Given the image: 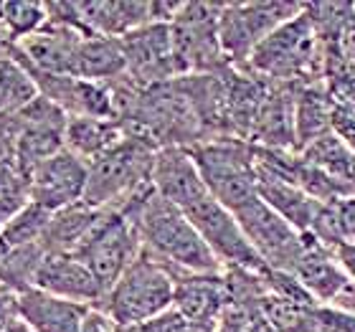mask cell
Here are the masks:
<instances>
[{
  "mask_svg": "<svg viewBox=\"0 0 355 332\" xmlns=\"http://www.w3.org/2000/svg\"><path fill=\"white\" fill-rule=\"evenodd\" d=\"M36 289L89 307H99L104 299L102 284L74 254H46L36 274Z\"/></svg>",
  "mask_w": 355,
  "mask_h": 332,
  "instance_id": "cell-18",
  "label": "cell"
},
{
  "mask_svg": "<svg viewBox=\"0 0 355 332\" xmlns=\"http://www.w3.org/2000/svg\"><path fill=\"white\" fill-rule=\"evenodd\" d=\"M304 13L310 15L312 26L320 33L325 49H340L343 38L355 26V3H304Z\"/></svg>",
  "mask_w": 355,
  "mask_h": 332,
  "instance_id": "cell-28",
  "label": "cell"
},
{
  "mask_svg": "<svg viewBox=\"0 0 355 332\" xmlns=\"http://www.w3.org/2000/svg\"><path fill=\"white\" fill-rule=\"evenodd\" d=\"M49 21L71 26L87 36L122 38L130 30L153 23V3L140 0H67L46 3Z\"/></svg>",
  "mask_w": 355,
  "mask_h": 332,
  "instance_id": "cell-11",
  "label": "cell"
},
{
  "mask_svg": "<svg viewBox=\"0 0 355 332\" xmlns=\"http://www.w3.org/2000/svg\"><path fill=\"white\" fill-rule=\"evenodd\" d=\"M46 259V249L41 244H26L8 249L6 259L0 261V284L13 295H23L36 287V274Z\"/></svg>",
  "mask_w": 355,
  "mask_h": 332,
  "instance_id": "cell-27",
  "label": "cell"
},
{
  "mask_svg": "<svg viewBox=\"0 0 355 332\" xmlns=\"http://www.w3.org/2000/svg\"><path fill=\"white\" fill-rule=\"evenodd\" d=\"M188 152L211 195L226 211L236 213L239 208H244L259 195L257 193V160H254V148L249 142L221 137V140L203 142Z\"/></svg>",
  "mask_w": 355,
  "mask_h": 332,
  "instance_id": "cell-5",
  "label": "cell"
},
{
  "mask_svg": "<svg viewBox=\"0 0 355 332\" xmlns=\"http://www.w3.org/2000/svg\"><path fill=\"white\" fill-rule=\"evenodd\" d=\"M127 64V79L137 87L173 82L180 76L173 51L171 23H145L119 38Z\"/></svg>",
  "mask_w": 355,
  "mask_h": 332,
  "instance_id": "cell-13",
  "label": "cell"
},
{
  "mask_svg": "<svg viewBox=\"0 0 355 332\" xmlns=\"http://www.w3.org/2000/svg\"><path fill=\"white\" fill-rule=\"evenodd\" d=\"M51 221V211L41 208L38 203H26V206L13 216V221L3 229V241H6L10 249L15 246H26V244H38L46 234V226Z\"/></svg>",
  "mask_w": 355,
  "mask_h": 332,
  "instance_id": "cell-31",
  "label": "cell"
},
{
  "mask_svg": "<svg viewBox=\"0 0 355 332\" xmlns=\"http://www.w3.org/2000/svg\"><path fill=\"white\" fill-rule=\"evenodd\" d=\"M223 3L193 0L183 3L171 23L173 51H175L180 76L216 74L229 67L218 41V21Z\"/></svg>",
  "mask_w": 355,
  "mask_h": 332,
  "instance_id": "cell-7",
  "label": "cell"
},
{
  "mask_svg": "<svg viewBox=\"0 0 355 332\" xmlns=\"http://www.w3.org/2000/svg\"><path fill=\"white\" fill-rule=\"evenodd\" d=\"M15 122H18V132H15L10 160L18 165L23 175L31 177L38 165L67 148L64 134H67L69 117L56 104L38 94L21 112H15Z\"/></svg>",
  "mask_w": 355,
  "mask_h": 332,
  "instance_id": "cell-12",
  "label": "cell"
},
{
  "mask_svg": "<svg viewBox=\"0 0 355 332\" xmlns=\"http://www.w3.org/2000/svg\"><path fill=\"white\" fill-rule=\"evenodd\" d=\"M300 155L310 165L320 168L338 183L348 185L355 193V150L348 148L338 134H325L318 142H312L310 148H304Z\"/></svg>",
  "mask_w": 355,
  "mask_h": 332,
  "instance_id": "cell-26",
  "label": "cell"
},
{
  "mask_svg": "<svg viewBox=\"0 0 355 332\" xmlns=\"http://www.w3.org/2000/svg\"><path fill=\"white\" fill-rule=\"evenodd\" d=\"M89 312V304L69 302L36 287L18 295V317L33 332H84Z\"/></svg>",
  "mask_w": 355,
  "mask_h": 332,
  "instance_id": "cell-19",
  "label": "cell"
},
{
  "mask_svg": "<svg viewBox=\"0 0 355 332\" xmlns=\"http://www.w3.org/2000/svg\"><path fill=\"white\" fill-rule=\"evenodd\" d=\"M117 213L125 216L137 229L142 249L153 254L157 261L185 269V272H223V264L216 259L214 251L208 249L198 231L193 229V223L185 218L183 211L173 206L171 200H165L155 191V185L142 191L140 195H135Z\"/></svg>",
  "mask_w": 355,
  "mask_h": 332,
  "instance_id": "cell-1",
  "label": "cell"
},
{
  "mask_svg": "<svg viewBox=\"0 0 355 332\" xmlns=\"http://www.w3.org/2000/svg\"><path fill=\"white\" fill-rule=\"evenodd\" d=\"M28 203V198H0V234L8 223L13 221V216Z\"/></svg>",
  "mask_w": 355,
  "mask_h": 332,
  "instance_id": "cell-38",
  "label": "cell"
},
{
  "mask_svg": "<svg viewBox=\"0 0 355 332\" xmlns=\"http://www.w3.org/2000/svg\"><path fill=\"white\" fill-rule=\"evenodd\" d=\"M125 127L117 119H96V117H69L67 122V150L82 157L84 163H92L107 150H112L122 137H125Z\"/></svg>",
  "mask_w": 355,
  "mask_h": 332,
  "instance_id": "cell-24",
  "label": "cell"
},
{
  "mask_svg": "<svg viewBox=\"0 0 355 332\" xmlns=\"http://www.w3.org/2000/svg\"><path fill=\"white\" fill-rule=\"evenodd\" d=\"M119 332H216V325H206V322H188L183 315H178L175 310L163 312L160 317L148 320L142 325H135L130 330Z\"/></svg>",
  "mask_w": 355,
  "mask_h": 332,
  "instance_id": "cell-33",
  "label": "cell"
},
{
  "mask_svg": "<svg viewBox=\"0 0 355 332\" xmlns=\"http://www.w3.org/2000/svg\"><path fill=\"white\" fill-rule=\"evenodd\" d=\"M333 256L350 279V284H355V241H343V244L333 246Z\"/></svg>",
  "mask_w": 355,
  "mask_h": 332,
  "instance_id": "cell-37",
  "label": "cell"
},
{
  "mask_svg": "<svg viewBox=\"0 0 355 332\" xmlns=\"http://www.w3.org/2000/svg\"><path fill=\"white\" fill-rule=\"evenodd\" d=\"M8 44H10V41H8V38H6V30L0 28V56H6V49H8Z\"/></svg>",
  "mask_w": 355,
  "mask_h": 332,
  "instance_id": "cell-40",
  "label": "cell"
},
{
  "mask_svg": "<svg viewBox=\"0 0 355 332\" xmlns=\"http://www.w3.org/2000/svg\"><path fill=\"white\" fill-rule=\"evenodd\" d=\"M89 165L67 148L59 155L49 157L28 177V200L46 211H61L79 203L87 191Z\"/></svg>",
  "mask_w": 355,
  "mask_h": 332,
  "instance_id": "cell-15",
  "label": "cell"
},
{
  "mask_svg": "<svg viewBox=\"0 0 355 332\" xmlns=\"http://www.w3.org/2000/svg\"><path fill=\"white\" fill-rule=\"evenodd\" d=\"M257 193L266 206L272 208L277 216H282L289 226H295L300 234H310L315 216H318L322 203L310 198L307 193H302L287 180L261 170L259 165H257Z\"/></svg>",
  "mask_w": 355,
  "mask_h": 332,
  "instance_id": "cell-21",
  "label": "cell"
},
{
  "mask_svg": "<svg viewBox=\"0 0 355 332\" xmlns=\"http://www.w3.org/2000/svg\"><path fill=\"white\" fill-rule=\"evenodd\" d=\"M295 277L320 304H333L350 287V279L335 261L333 249L320 244L312 234H304V259Z\"/></svg>",
  "mask_w": 355,
  "mask_h": 332,
  "instance_id": "cell-20",
  "label": "cell"
},
{
  "mask_svg": "<svg viewBox=\"0 0 355 332\" xmlns=\"http://www.w3.org/2000/svg\"><path fill=\"white\" fill-rule=\"evenodd\" d=\"M36 96L38 89L28 69L6 49V56H0V114H15Z\"/></svg>",
  "mask_w": 355,
  "mask_h": 332,
  "instance_id": "cell-29",
  "label": "cell"
},
{
  "mask_svg": "<svg viewBox=\"0 0 355 332\" xmlns=\"http://www.w3.org/2000/svg\"><path fill=\"white\" fill-rule=\"evenodd\" d=\"M330 122H333V134H338L348 148L355 150V110L353 107L330 99Z\"/></svg>",
  "mask_w": 355,
  "mask_h": 332,
  "instance_id": "cell-34",
  "label": "cell"
},
{
  "mask_svg": "<svg viewBox=\"0 0 355 332\" xmlns=\"http://www.w3.org/2000/svg\"><path fill=\"white\" fill-rule=\"evenodd\" d=\"M333 132L330 122V94L325 82L297 87L295 94V152H302L312 142Z\"/></svg>",
  "mask_w": 355,
  "mask_h": 332,
  "instance_id": "cell-22",
  "label": "cell"
},
{
  "mask_svg": "<svg viewBox=\"0 0 355 332\" xmlns=\"http://www.w3.org/2000/svg\"><path fill=\"white\" fill-rule=\"evenodd\" d=\"M185 218L193 223V229L198 231L200 238L214 251L216 259L226 266H241V269H252V272H264L266 266L259 259V254L249 244L244 236L241 226L236 223L234 213L218 203L211 195V191H200L196 198H191L180 208Z\"/></svg>",
  "mask_w": 355,
  "mask_h": 332,
  "instance_id": "cell-9",
  "label": "cell"
},
{
  "mask_svg": "<svg viewBox=\"0 0 355 332\" xmlns=\"http://www.w3.org/2000/svg\"><path fill=\"white\" fill-rule=\"evenodd\" d=\"M49 23L46 3L33 0H6V13L0 21V28L6 30V38L10 44H21L28 36L38 33Z\"/></svg>",
  "mask_w": 355,
  "mask_h": 332,
  "instance_id": "cell-30",
  "label": "cell"
},
{
  "mask_svg": "<svg viewBox=\"0 0 355 332\" xmlns=\"http://www.w3.org/2000/svg\"><path fill=\"white\" fill-rule=\"evenodd\" d=\"M8 249H10V246H8L6 241H3V236H0V261H3V259H6Z\"/></svg>",
  "mask_w": 355,
  "mask_h": 332,
  "instance_id": "cell-41",
  "label": "cell"
},
{
  "mask_svg": "<svg viewBox=\"0 0 355 332\" xmlns=\"http://www.w3.org/2000/svg\"><path fill=\"white\" fill-rule=\"evenodd\" d=\"M140 251L142 241L132 223L117 211H102L99 221L79 244L74 256L89 266V272L102 284L104 297H107V292L114 287V281L137 259Z\"/></svg>",
  "mask_w": 355,
  "mask_h": 332,
  "instance_id": "cell-8",
  "label": "cell"
},
{
  "mask_svg": "<svg viewBox=\"0 0 355 332\" xmlns=\"http://www.w3.org/2000/svg\"><path fill=\"white\" fill-rule=\"evenodd\" d=\"M173 277V310L183 315L188 322H206L216 325L221 312L229 304L226 279L221 274L185 272L178 266L165 264Z\"/></svg>",
  "mask_w": 355,
  "mask_h": 332,
  "instance_id": "cell-17",
  "label": "cell"
},
{
  "mask_svg": "<svg viewBox=\"0 0 355 332\" xmlns=\"http://www.w3.org/2000/svg\"><path fill=\"white\" fill-rule=\"evenodd\" d=\"M26 67V64H23ZM28 69L31 79L36 82L38 94L53 102L67 117H96L114 119V102H112L110 84H96L79 79V76H56Z\"/></svg>",
  "mask_w": 355,
  "mask_h": 332,
  "instance_id": "cell-16",
  "label": "cell"
},
{
  "mask_svg": "<svg viewBox=\"0 0 355 332\" xmlns=\"http://www.w3.org/2000/svg\"><path fill=\"white\" fill-rule=\"evenodd\" d=\"M8 332H33V330H31V327L26 325V322H23L21 317H18V320H15V322H13V325L8 327Z\"/></svg>",
  "mask_w": 355,
  "mask_h": 332,
  "instance_id": "cell-39",
  "label": "cell"
},
{
  "mask_svg": "<svg viewBox=\"0 0 355 332\" xmlns=\"http://www.w3.org/2000/svg\"><path fill=\"white\" fill-rule=\"evenodd\" d=\"M15 320H18V295L0 284V332H8Z\"/></svg>",
  "mask_w": 355,
  "mask_h": 332,
  "instance_id": "cell-36",
  "label": "cell"
},
{
  "mask_svg": "<svg viewBox=\"0 0 355 332\" xmlns=\"http://www.w3.org/2000/svg\"><path fill=\"white\" fill-rule=\"evenodd\" d=\"M117 330H130L173 310V277L163 261L142 249L96 307Z\"/></svg>",
  "mask_w": 355,
  "mask_h": 332,
  "instance_id": "cell-4",
  "label": "cell"
},
{
  "mask_svg": "<svg viewBox=\"0 0 355 332\" xmlns=\"http://www.w3.org/2000/svg\"><path fill=\"white\" fill-rule=\"evenodd\" d=\"M246 69L269 82L292 87L325 82V46L304 8L254 49Z\"/></svg>",
  "mask_w": 355,
  "mask_h": 332,
  "instance_id": "cell-2",
  "label": "cell"
},
{
  "mask_svg": "<svg viewBox=\"0 0 355 332\" xmlns=\"http://www.w3.org/2000/svg\"><path fill=\"white\" fill-rule=\"evenodd\" d=\"M249 244L259 254L266 269L295 274L304 259V234L289 226L257 195L252 203L234 213Z\"/></svg>",
  "mask_w": 355,
  "mask_h": 332,
  "instance_id": "cell-10",
  "label": "cell"
},
{
  "mask_svg": "<svg viewBox=\"0 0 355 332\" xmlns=\"http://www.w3.org/2000/svg\"><path fill=\"white\" fill-rule=\"evenodd\" d=\"M99 216H102V211L87 206L84 200L69 208H61V211L51 213V221H49L44 238L38 244L44 246L46 254H74L79 244L89 236V231L94 229Z\"/></svg>",
  "mask_w": 355,
  "mask_h": 332,
  "instance_id": "cell-23",
  "label": "cell"
},
{
  "mask_svg": "<svg viewBox=\"0 0 355 332\" xmlns=\"http://www.w3.org/2000/svg\"><path fill=\"white\" fill-rule=\"evenodd\" d=\"M157 148L125 134L104 155L89 163L84 203L99 211H119L135 195L153 188Z\"/></svg>",
  "mask_w": 355,
  "mask_h": 332,
  "instance_id": "cell-3",
  "label": "cell"
},
{
  "mask_svg": "<svg viewBox=\"0 0 355 332\" xmlns=\"http://www.w3.org/2000/svg\"><path fill=\"white\" fill-rule=\"evenodd\" d=\"M87 33L61 26V23H46L44 28L28 36L21 44H8V51L26 67L56 76H76V61Z\"/></svg>",
  "mask_w": 355,
  "mask_h": 332,
  "instance_id": "cell-14",
  "label": "cell"
},
{
  "mask_svg": "<svg viewBox=\"0 0 355 332\" xmlns=\"http://www.w3.org/2000/svg\"><path fill=\"white\" fill-rule=\"evenodd\" d=\"M333 206H335V216H338V223H340L343 241H355V195L353 198L338 200Z\"/></svg>",
  "mask_w": 355,
  "mask_h": 332,
  "instance_id": "cell-35",
  "label": "cell"
},
{
  "mask_svg": "<svg viewBox=\"0 0 355 332\" xmlns=\"http://www.w3.org/2000/svg\"><path fill=\"white\" fill-rule=\"evenodd\" d=\"M304 3L259 0V3H223L218 21V41L229 67L246 69L254 49L282 23L302 13Z\"/></svg>",
  "mask_w": 355,
  "mask_h": 332,
  "instance_id": "cell-6",
  "label": "cell"
},
{
  "mask_svg": "<svg viewBox=\"0 0 355 332\" xmlns=\"http://www.w3.org/2000/svg\"><path fill=\"white\" fill-rule=\"evenodd\" d=\"M127 74L125 53L119 38L107 36H87L82 49H79V61H76V76L96 84L117 82Z\"/></svg>",
  "mask_w": 355,
  "mask_h": 332,
  "instance_id": "cell-25",
  "label": "cell"
},
{
  "mask_svg": "<svg viewBox=\"0 0 355 332\" xmlns=\"http://www.w3.org/2000/svg\"><path fill=\"white\" fill-rule=\"evenodd\" d=\"M261 299L226 304V310L216 322V332H274L261 312Z\"/></svg>",
  "mask_w": 355,
  "mask_h": 332,
  "instance_id": "cell-32",
  "label": "cell"
}]
</instances>
